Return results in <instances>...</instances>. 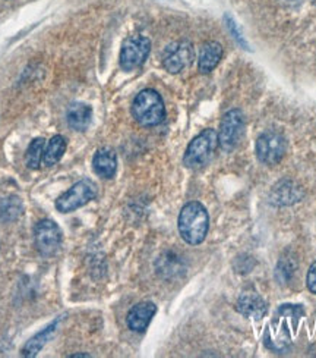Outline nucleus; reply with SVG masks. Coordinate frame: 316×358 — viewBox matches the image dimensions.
I'll return each instance as SVG.
<instances>
[{"label": "nucleus", "instance_id": "f257e3e1", "mask_svg": "<svg viewBox=\"0 0 316 358\" xmlns=\"http://www.w3.org/2000/svg\"><path fill=\"white\" fill-rule=\"evenodd\" d=\"M303 313L302 306H280L265 331L264 342L266 348L274 352H284L287 350L292 345V335L296 332V327Z\"/></svg>", "mask_w": 316, "mask_h": 358}, {"label": "nucleus", "instance_id": "f03ea898", "mask_svg": "<svg viewBox=\"0 0 316 358\" xmlns=\"http://www.w3.org/2000/svg\"><path fill=\"white\" fill-rule=\"evenodd\" d=\"M209 216L206 208L198 203H188L179 215V232L190 245L201 244L208 234Z\"/></svg>", "mask_w": 316, "mask_h": 358}, {"label": "nucleus", "instance_id": "7ed1b4c3", "mask_svg": "<svg viewBox=\"0 0 316 358\" xmlns=\"http://www.w3.org/2000/svg\"><path fill=\"white\" fill-rule=\"evenodd\" d=\"M132 113L141 125L156 127L161 124L165 117L164 101L156 90H142L133 100Z\"/></svg>", "mask_w": 316, "mask_h": 358}, {"label": "nucleus", "instance_id": "20e7f679", "mask_svg": "<svg viewBox=\"0 0 316 358\" xmlns=\"http://www.w3.org/2000/svg\"><path fill=\"white\" fill-rule=\"evenodd\" d=\"M218 147V134L214 129H205L195 137L188 145L183 156L185 166L189 169H201L208 165Z\"/></svg>", "mask_w": 316, "mask_h": 358}, {"label": "nucleus", "instance_id": "39448f33", "mask_svg": "<svg viewBox=\"0 0 316 358\" xmlns=\"http://www.w3.org/2000/svg\"><path fill=\"white\" fill-rule=\"evenodd\" d=\"M97 197V185L91 179H81L80 182L72 185L56 200V208L60 213H70L77 208L85 206Z\"/></svg>", "mask_w": 316, "mask_h": 358}, {"label": "nucleus", "instance_id": "423d86ee", "mask_svg": "<svg viewBox=\"0 0 316 358\" xmlns=\"http://www.w3.org/2000/svg\"><path fill=\"white\" fill-rule=\"evenodd\" d=\"M151 52V41L144 36H132L125 40L120 50V66L125 71L140 68Z\"/></svg>", "mask_w": 316, "mask_h": 358}, {"label": "nucleus", "instance_id": "0eeeda50", "mask_svg": "<svg viewBox=\"0 0 316 358\" xmlns=\"http://www.w3.org/2000/svg\"><path fill=\"white\" fill-rule=\"evenodd\" d=\"M34 241L43 256H54L62 247V231L50 219L40 220L34 228Z\"/></svg>", "mask_w": 316, "mask_h": 358}, {"label": "nucleus", "instance_id": "6e6552de", "mask_svg": "<svg viewBox=\"0 0 316 358\" xmlns=\"http://www.w3.org/2000/svg\"><path fill=\"white\" fill-rule=\"evenodd\" d=\"M245 116L242 110L232 109L225 113L221 119L220 132H218V144L224 150H233L239 144L240 137L243 134Z\"/></svg>", "mask_w": 316, "mask_h": 358}, {"label": "nucleus", "instance_id": "1a4fd4ad", "mask_svg": "<svg viewBox=\"0 0 316 358\" xmlns=\"http://www.w3.org/2000/svg\"><path fill=\"white\" fill-rule=\"evenodd\" d=\"M285 153V140L278 132L268 131L257 141V156L265 165H276Z\"/></svg>", "mask_w": 316, "mask_h": 358}, {"label": "nucleus", "instance_id": "9d476101", "mask_svg": "<svg viewBox=\"0 0 316 358\" xmlns=\"http://www.w3.org/2000/svg\"><path fill=\"white\" fill-rule=\"evenodd\" d=\"M193 46L189 41H177L163 53V65L170 73H179L193 62Z\"/></svg>", "mask_w": 316, "mask_h": 358}, {"label": "nucleus", "instance_id": "9b49d317", "mask_svg": "<svg viewBox=\"0 0 316 358\" xmlns=\"http://www.w3.org/2000/svg\"><path fill=\"white\" fill-rule=\"evenodd\" d=\"M156 311H157L156 304L149 301H144L133 306L126 319L129 329L133 332H144L149 326V323H151Z\"/></svg>", "mask_w": 316, "mask_h": 358}, {"label": "nucleus", "instance_id": "f8f14e48", "mask_svg": "<svg viewBox=\"0 0 316 358\" xmlns=\"http://www.w3.org/2000/svg\"><path fill=\"white\" fill-rule=\"evenodd\" d=\"M236 310L245 317L261 320L266 315V304L257 292H243L237 300Z\"/></svg>", "mask_w": 316, "mask_h": 358}, {"label": "nucleus", "instance_id": "ddd939ff", "mask_svg": "<svg viewBox=\"0 0 316 358\" xmlns=\"http://www.w3.org/2000/svg\"><path fill=\"white\" fill-rule=\"evenodd\" d=\"M93 119V109L86 103L75 101L66 110V121L75 131H85Z\"/></svg>", "mask_w": 316, "mask_h": 358}, {"label": "nucleus", "instance_id": "4468645a", "mask_svg": "<svg viewBox=\"0 0 316 358\" xmlns=\"http://www.w3.org/2000/svg\"><path fill=\"white\" fill-rule=\"evenodd\" d=\"M93 168L101 178H113L117 171V157L112 148H100L93 159Z\"/></svg>", "mask_w": 316, "mask_h": 358}, {"label": "nucleus", "instance_id": "2eb2a0df", "mask_svg": "<svg viewBox=\"0 0 316 358\" xmlns=\"http://www.w3.org/2000/svg\"><path fill=\"white\" fill-rule=\"evenodd\" d=\"M221 57H223V48L220 43L217 41L205 43L200 53V61H198L200 71L202 73H209L220 64Z\"/></svg>", "mask_w": 316, "mask_h": 358}, {"label": "nucleus", "instance_id": "dca6fc26", "mask_svg": "<svg viewBox=\"0 0 316 358\" xmlns=\"http://www.w3.org/2000/svg\"><path fill=\"white\" fill-rule=\"evenodd\" d=\"M57 327V322H53L52 324H49L46 329H43L40 334H37L34 338L29 339L27 342V345L22 350V355L24 357H36L37 352L46 345V342L52 338L54 329Z\"/></svg>", "mask_w": 316, "mask_h": 358}, {"label": "nucleus", "instance_id": "f3484780", "mask_svg": "<svg viewBox=\"0 0 316 358\" xmlns=\"http://www.w3.org/2000/svg\"><path fill=\"white\" fill-rule=\"evenodd\" d=\"M66 150V140L62 136H56L49 141V145L46 150H44L43 162L44 165L53 166L56 163L62 159L63 153Z\"/></svg>", "mask_w": 316, "mask_h": 358}, {"label": "nucleus", "instance_id": "a211bd4d", "mask_svg": "<svg viewBox=\"0 0 316 358\" xmlns=\"http://www.w3.org/2000/svg\"><path fill=\"white\" fill-rule=\"evenodd\" d=\"M280 185L281 188L276 187V191H274L276 200H280L278 201L280 204H292L302 199V192H300L299 188L294 187L293 182L284 181V182H280Z\"/></svg>", "mask_w": 316, "mask_h": 358}, {"label": "nucleus", "instance_id": "6ab92c4d", "mask_svg": "<svg viewBox=\"0 0 316 358\" xmlns=\"http://www.w3.org/2000/svg\"><path fill=\"white\" fill-rule=\"evenodd\" d=\"M43 156H44V140L36 138L31 144H29L25 155L27 166L29 169H38L40 163L43 162Z\"/></svg>", "mask_w": 316, "mask_h": 358}, {"label": "nucleus", "instance_id": "aec40b11", "mask_svg": "<svg viewBox=\"0 0 316 358\" xmlns=\"http://www.w3.org/2000/svg\"><path fill=\"white\" fill-rule=\"evenodd\" d=\"M225 21H227V25H229V28H230V31L233 33V37H234L240 44H242V46H243L245 49H248V44L245 43L243 37L240 36V33L237 31V25H236V22L232 20L230 15H225Z\"/></svg>", "mask_w": 316, "mask_h": 358}, {"label": "nucleus", "instance_id": "412c9836", "mask_svg": "<svg viewBox=\"0 0 316 358\" xmlns=\"http://www.w3.org/2000/svg\"><path fill=\"white\" fill-rule=\"evenodd\" d=\"M306 283L308 288L312 294H316V262L310 266L309 272H308V278H306Z\"/></svg>", "mask_w": 316, "mask_h": 358}, {"label": "nucleus", "instance_id": "4be33fe9", "mask_svg": "<svg viewBox=\"0 0 316 358\" xmlns=\"http://www.w3.org/2000/svg\"><path fill=\"white\" fill-rule=\"evenodd\" d=\"M312 3L316 6V0H312Z\"/></svg>", "mask_w": 316, "mask_h": 358}]
</instances>
